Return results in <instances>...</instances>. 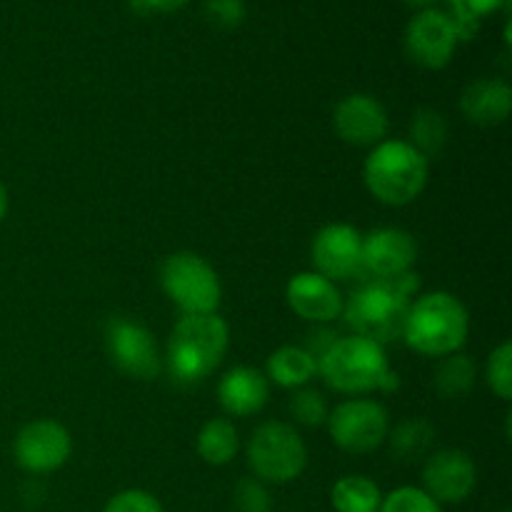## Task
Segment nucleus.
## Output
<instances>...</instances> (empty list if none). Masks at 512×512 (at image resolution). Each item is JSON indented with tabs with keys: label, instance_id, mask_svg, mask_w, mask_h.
Here are the masks:
<instances>
[{
	"label": "nucleus",
	"instance_id": "393cba45",
	"mask_svg": "<svg viewBox=\"0 0 512 512\" xmlns=\"http://www.w3.org/2000/svg\"><path fill=\"white\" fill-rule=\"evenodd\" d=\"M450 10L448 13L453 18L455 30H458L460 40H470L478 33L483 18L493 15L495 10L508 8L510 0H448Z\"/></svg>",
	"mask_w": 512,
	"mask_h": 512
},
{
	"label": "nucleus",
	"instance_id": "7ed1b4c3",
	"mask_svg": "<svg viewBox=\"0 0 512 512\" xmlns=\"http://www.w3.org/2000/svg\"><path fill=\"white\" fill-rule=\"evenodd\" d=\"M230 348V328L220 313L180 315L170 330L163 365L175 383L195 385L218 370Z\"/></svg>",
	"mask_w": 512,
	"mask_h": 512
},
{
	"label": "nucleus",
	"instance_id": "20e7f679",
	"mask_svg": "<svg viewBox=\"0 0 512 512\" xmlns=\"http://www.w3.org/2000/svg\"><path fill=\"white\" fill-rule=\"evenodd\" d=\"M430 180V160L408 140H383L370 148L363 163V183L378 203L403 208L425 193Z\"/></svg>",
	"mask_w": 512,
	"mask_h": 512
},
{
	"label": "nucleus",
	"instance_id": "f3484780",
	"mask_svg": "<svg viewBox=\"0 0 512 512\" xmlns=\"http://www.w3.org/2000/svg\"><path fill=\"white\" fill-rule=\"evenodd\" d=\"M270 383L263 370L235 365L220 378L218 403L230 418H250L268 405Z\"/></svg>",
	"mask_w": 512,
	"mask_h": 512
},
{
	"label": "nucleus",
	"instance_id": "6e6552de",
	"mask_svg": "<svg viewBox=\"0 0 512 512\" xmlns=\"http://www.w3.org/2000/svg\"><path fill=\"white\" fill-rule=\"evenodd\" d=\"M330 440L350 455H368L385 445L390 415L380 400L350 398L335 405L328 415Z\"/></svg>",
	"mask_w": 512,
	"mask_h": 512
},
{
	"label": "nucleus",
	"instance_id": "423d86ee",
	"mask_svg": "<svg viewBox=\"0 0 512 512\" xmlns=\"http://www.w3.org/2000/svg\"><path fill=\"white\" fill-rule=\"evenodd\" d=\"M160 288L183 315L218 313L223 303L220 275L203 255L193 250L170 253L158 270Z\"/></svg>",
	"mask_w": 512,
	"mask_h": 512
},
{
	"label": "nucleus",
	"instance_id": "c9c22d12",
	"mask_svg": "<svg viewBox=\"0 0 512 512\" xmlns=\"http://www.w3.org/2000/svg\"><path fill=\"white\" fill-rule=\"evenodd\" d=\"M500 512H510V510H500Z\"/></svg>",
	"mask_w": 512,
	"mask_h": 512
},
{
	"label": "nucleus",
	"instance_id": "c756f323",
	"mask_svg": "<svg viewBox=\"0 0 512 512\" xmlns=\"http://www.w3.org/2000/svg\"><path fill=\"white\" fill-rule=\"evenodd\" d=\"M103 512H165L163 503L143 488H125L105 503Z\"/></svg>",
	"mask_w": 512,
	"mask_h": 512
},
{
	"label": "nucleus",
	"instance_id": "ddd939ff",
	"mask_svg": "<svg viewBox=\"0 0 512 512\" xmlns=\"http://www.w3.org/2000/svg\"><path fill=\"white\" fill-rule=\"evenodd\" d=\"M315 273L333 280H350L363 275V233L350 223H330L313 238Z\"/></svg>",
	"mask_w": 512,
	"mask_h": 512
},
{
	"label": "nucleus",
	"instance_id": "0eeeda50",
	"mask_svg": "<svg viewBox=\"0 0 512 512\" xmlns=\"http://www.w3.org/2000/svg\"><path fill=\"white\" fill-rule=\"evenodd\" d=\"M408 308L410 298H405L390 280H373L355 290L350 300H345L343 318L353 335L373 340L385 348L388 343L403 338Z\"/></svg>",
	"mask_w": 512,
	"mask_h": 512
},
{
	"label": "nucleus",
	"instance_id": "9b49d317",
	"mask_svg": "<svg viewBox=\"0 0 512 512\" xmlns=\"http://www.w3.org/2000/svg\"><path fill=\"white\" fill-rule=\"evenodd\" d=\"M420 488L438 505H460L478 488V465L460 448H443L423 460Z\"/></svg>",
	"mask_w": 512,
	"mask_h": 512
},
{
	"label": "nucleus",
	"instance_id": "bb28decb",
	"mask_svg": "<svg viewBox=\"0 0 512 512\" xmlns=\"http://www.w3.org/2000/svg\"><path fill=\"white\" fill-rule=\"evenodd\" d=\"M290 415L295 423L308 425V428H320L328 423L330 405L325 395L315 388H298L290 398Z\"/></svg>",
	"mask_w": 512,
	"mask_h": 512
},
{
	"label": "nucleus",
	"instance_id": "f03ea898",
	"mask_svg": "<svg viewBox=\"0 0 512 512\" xmlns=\"http://www.w3.org/2000/svg\"><path fill=\"white\" fill-rule=\"evenodd\" d=\"M470 335V313L448 290L415 295L405 315L403 340L425 358H445L463 350Z\"/></svg>",
	"mask_w": 512,
	"mask_h": 512
},
{
	"label": "nucleus",
	"instance_id": "412c9836",
	"mask_svg": "<svg viewBox=\"0 0 512 512\" xmlns=\"http://www.w3.org/2000/svg\"><path fill=\"white\" fill-rule=\"evenodd\" d=\"M195 453L205 465L223 468L230 465L240 453L238 428L230 418H210L195 438Z\"/></svg>",
	"mask_w": 512,
	"mask_h": 512
},
{
	"label": "nucleus",
	"instance_id": "f257e3e1",
	"mask_svg": "<svg viewBox=\"0 0 512 512\" xmlns=\"http://www.w3.org/2000/svg\"><path fill=\"white\" fill-rule=\"evenodd\" d=\"M318 375L335 393L353 395V398L368 393H390L400 385L383 345L360 335L335 340L318 360Z\"/></svg>",
	"mask_w": 512,
	"mask_h": 512
},
{
	"label": "nucleus",
	"instance_id": "f704fd0d",
	"mask_svg": "<svg viewBox=\"0 0 512 512\" xmlns=\"http://www.w3.org/2000/svg\"><path fill=\"white\" fill-rule=\"evenodd\" d=\"M405 3H408V5H413V8H420V10H425V8H433V5L438 3V0H405Z\"/></svg>",
	"mask_w": 512,
	"mask_h": 512
},
{
	"label": "nucleus",
	"instance_id": "a211bd4d",
	"mask_svg": "<svg viewBox=\"0 0 512 512\" xmlns=\"http://www.w3.org/2000/svg\"><path fill=\"white\" fill-rule=\"evenodd\" d=\"M460 110L480 128L503 125L512 113V88L503 78H478L460 93Z\"/></svg>",
	"mask_w": 512,
	"mask_h": 512
},
{
	"label": "nucleus",
	"instance_id": "9d476101",
	"mask_svg": "<svg viewBox=\"0 0 512 512\" xmlns=\"http://www.w3.org/2000/svg\"><path fill=\"white\" fill-rule=\"evenodd\" d=\"M73 453V435L63 423L50 418L23 425L13 440V458L25 473L50 475L63 468Z\"/></svg>",
	"mask_w": 512,
	"mask_h": 512
},
{
	"label": "nucleus",
	"instance_id": "f8f14e48",
	"mask_svg": "<svg viewBox=\"0 0 512 512\" xmlns=\"http://www.w3.org/2000/svg\"><path fill=\"white\" fill-rule=\"evenodd\" d=\"M458 30L445 10L425 8L410 18L405 28V53L425 70H440L458 50Z\"/></svg>",
	"mask_w": 512,
	"mask_h": 512
},
{
	"label": "nucleus",
	"instance_id": "6ab92c4d",
	"mask_svg": "<svg viewBox=\"0 0 512 512\" xmlns=\"http://www.w3.org/2000/svg\"><path fill=\"white\" fill-rule=\"evenodd\" d=\"M263 373L268 383L278 385V388H308L315 375H318V360L303 345H280L278 350L270 353Z\"/></svg>",
	"mask_w": 512,
	"mask_h": 512
},
{
	"label": "nucleus",
	"instance_id": "2eb2a0df",
	"mask_svg": "<svg viewBox=\"0 0 512 512\" xmlns=\"http://www.w3.org/2000/svg\"><path fill=\"white\" fill-rule=\"evenodd\" d=\"M285 303L300 320L313 325H330L343 318L345 298L333 280L315 270L295 273L285 285Z\"/></svg>",
	"mask_w": 512,
	"mask_h": 512
},
{
	"label": "nucleus",
	"instance_id": "4468645a",
	"mask_svg": "<svg viewBox=\"0 0 512 512\" xmlns=\"http://www.w3.org/2000/svg\"><path fill=\"white\" fill-rule=\"evenodd\" d=\"M333 128L353 148H375L388 140L390 118L385 105L368 93L345 95L333 110Z\"/></svg>",
	"mask_w": 512,
	"mask_h": 512
},
{
	"label": "nucleus",
	"instance_id": "39448f33",
	"mask_svg": "<svg viewBox=\"0 0 512 512\" xmlns=\"http://www.w3.org/2000/svg\"><path fill=\"white\" fill-rule=\"evenodd\" d=\"M245 460L253 478L265 485H288L308 468V445L290 423L265 420L250 435Z\"/></svg>",
	"mask_w": 512,
	"mask_h": 512
},
{
	"label": "nucleus",
	"instance_id": "dca6fc26",
	"mask_svg": "<svg viewBox=\"0 0 512 512\" xmlns=\"http://www.w3.org/2000/svg\"><path fill=\"white\" fill-rule=\"evenodd\" d=\"M418 260V240L403 228H378L363 235V273L373 280H395L413 273Z\"/></svg>",
	"mask_w": 512,
	"mask_h": 512
},
{
	"label": "nucleus",
	"instance_id": "a878e982",
	"mask_svg": "<svg viewBox=\"0 0 512 512\" xmlns=\"http://www.w3.org/2000/svg\"><path fill=\"white\" fill-rule=\"evenodd\" d=\"M485 383L488 388L498 395L503 403L512 400V343L503 340L498 348H493V353L488 355V363H485Z\"/></svg>",
	"mask_w": 512,
	"mask_h": 512
},
{
	"label": "nucleus",
	"instance_id": "5701e85b",
	"mask_svg": "<svg viewBox=\"0 0 512 512\" xmlns=\"http://www.w3.org/2000/svg\"><path fill=\"white\" fill-rule=\"evenodd\" d=\"M475 380H478L475 360L470 358V355H465L463 350L440 358L438 368H435V375H433L435 390L448 400L468 395L470 390L475 388Z\"/></svg>",
	"mask_w": 512,
	"mask_h": 512
},
{
	"label": "nucleus",
	"instance_id": "cd10ccee",
	"mask_svg": "<svg viewBox=\"0 0 512 512\" xmlns=\"http://www.w3.org/2000/svg\"><path fill=\"white\" fill-rule=\"evenodd\" d=\"M230 508H233V512H273L275 503L270 485L253 478V475L240 478L235 483L233 495H230Z\"/></svg>",
	"mask_w": 512,
	"mask_h": 512
},
{
	"label": "nucleus",
	"instance_id": "1a4fd4ad",
	"mask_svg": "<svg viewBox=\"0 0 512 512\" xmlns=\"http://www.w3.org/2000/svg\"><path fill=\"white\" fill-rule=\"evenodd\" d=\"M105 345L120 373L133 380H155L163 373L158 340L143 323L130 318H110L105 325Z\"/></svg>",
	"mask_w": 512,
	"mask_h": 512
},
{
	"label": "nucleus",
	"instance_id": "aec40b11",
	"mask_svg": "<svg viewBox=\"0 0 512 512\" xmlns=\"http://www.w3.org/2000/svg\"><path fill=\"white\" fill-rule=\"evenodd\" d=\"M385 443L398 463H420L433 453L435 428L425 418H405L398 425H390Z\"/></svg>",
	"mask_w": 512,
	"mask_h": 512
},
{
	"label": "nucleus",
	"instance_id": "72a5a7b5",
	"mask_svg": "<svg viewBox=\"0 0 512 512\" xmlns=\"http://www.w3.org/2000/svg\"><path fill=\"white\" fill-rule=\"evenodd\" d=\"M8 208H10L8 188H5V185L0 183V223H3V220H5V215H8Z\"/></svg>",
	"mask_w": 512,
	"mask_h": 512
},
{
	"label": "nucleus",
	"instance_id": "7c9ffc66",
	"mask_svg": "<svg viewBox=\"0 0 512 512\" xmlns=\"http://www.w3.org/2000/svg\"><path fill=\"white\" fill-rule=\"evenodd\" d=\"M245 0H205V15L218 28L233 30L245 20Z\"/></svg>",
	"mask_w": 512,
	"mask_h": 512
},
{
	"label": "nucleus",
	"instance_id": "b1692460",
	"mask_svg": "<svg viewBox=\"0 0 512 512\" xmlns=\"http://www.w3.org/2000/svg\"><path fill=\"white\" fill-rule=\"evenodd\" d=\"M448 120L440 110L435 108H418L413 120H410V140L408 143L425 155L428 160H435L448 145Z\"/></svg>",
	"mask_w": 512,
	"mask_h": 512
},
{
	"label": "nucleus",
	"instance_id": "473e14b6",
	"mask_svg": "<svg viewBox=\"0 0 512 512\" xmlns=\"http://www.w3.org/2000/svg\"><path fill=\"white\" fill-rule=\"evenodd\" d=\"M185 3L188 0H130V5L138 13H150V10H155V13H173V10L183 8Z\"/></svg>",
	"mask_w": 512,
	"mask_h": 512
},
{
	"label": "nucleus",
	"instance_id": "c85d7f7f",
	"mask_svg": "<svg viewBox=\"0 0 512 512\" xmlns=\"http://www.w3.org/2000/svg\"><path fill=\"white\" fill-rule=\"evenodd\" d=\"M378 512H445L443 505L435 503L423 488L415 485H400V488L390 490L383 495Z\"/></svg>",
	"mask_w": 512,
	"mask_h": 512
},
{
	"label": "nucleus",
	"instance_id": "4be33fe9",
	"mask_svg": "<svg viewBox=\"0 0 512 512\" xmlns=\"http://www.w3.org/2000/svg\"><path fill=\"white\" fill-rule=\"evenodd\" d=\"M383 490L368 475H343L330 488V505L335 512H378Z\"/></svg>",
	"mask_w": 512,
	"mask_h": 512
},
{
	"label": "nucleus",
	"instance_id": "2f4dec72",
	"mask_svg": "<svg viewBox=\"0 0 512 512\" xmlns=\"http://www.w3.org/2000/svg\"><path fill=\"white\" fill-rule=\"evenodd\" d=\"M338 338L340 335H335L328 325H315V328L310 330V335H308V340H305L303 348L308 350L315 360H320L325 355V350H328Z\"/></svg>",
	"mask_w": 512,
	"mask_h": 512
}]
</instances>
